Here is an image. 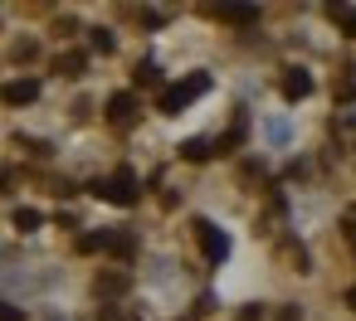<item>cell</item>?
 I'll list each match as a JSON object with an SVG mask.
<instances>
[{"label":"cell","instance_id":"obj_3","mask_svg":"<svg viewBox=\"0 0 356 321\" xmlns=\"http://www.w3.org/2000/svg\"><path fill=\"white\" fill-rule=\"evenodd\" d=\"M195 239H200V248H205L210 263H225V258H230V239H225L210 219H195Z\"/></svg>","mask_w":356,"mask_h":321},{"label":"cell","instance_id":"obj_5","mask_svg":"<svg viewBox=\"0 0 356 321\" xmlns=\"http://www.w3.org/2000/svg\"><path fill=\"white\" fill-rule=\"evenodd\" d=\"M0 97H5L10 107L34 102V97H39V83H34V78H15V83H5V88H0Z\"/></svg>","mask_w":356,"mask_h":321},{"label":"cell","instance_id":"obj_16","mask_svg":"<svg viewBox=\"0 0 356 321\" xmlns=\"http://www.w3.org/2000/svg\"><path fill=\"white\" fill-rule=\"evenodd\" d=\"M337 132H342V136H351V141H356V117H342V122H337Z\"/></svg>","mask_w":356,"mask_h":321},{"label":"cell","instance_id":"obj_7","mask_svg":"<svg viewBox=\"0 0 356 321\" xmlns=\"http://www.w3.org/2000/svg\"><path fill=\"white\" fill-rule=\"evenodd\" d=\"M132 78H137V88H157V83H162V69H157V64H151V59H142Z\"/></svg>","mask_w":356,"mask_h":321},{"label":"cell","instance_id":"obj_4","mask_svg":"<svg viewBox=\"0 0 356 321\" xmlns=\"http://www.w3.org/2000/svg\"><path fill=\"white\" fill-rule=\"evenodd\" d=\"M108 122L113 127H132L137 122V97L132 93H113L108 97Z\"/></svg>","mask_w":356,"mask_h":321},{"label":"cell","instance_id":"obj_11","mask_svg":"<svg viewBox=\"0 0 356 321\" xmlns=\"http://www.w3.org/2000/svg\"><path fill=\"white\" fill-rule=\"evenodd\" d=\"M181 156H186V160H205V156H210V141H200V136H195V141H186V146H181Z\"/></svg>","mask_w":356,"mask_h":321},{"label":"cell","instance_id":"obj_12","mask_svg":"<svg viewBox=\"0 0 356 321\" xmlns=\"http://www.w3.org/2000/svg\"><path fill=\"white\" fill-rule=\"evenodd\" d=\"M108 239H113V234H83V239H78V253H98V248H108Z\"/></svg>","mask_w":356,"mask_h":321},{"label":"cell","instance_id":"obj_6","mask_svg":"<svg viewBox=\"0 0 356 321\" xmlns=\"http://www.w3.org/2000/svg\"><path fill=\"white\" fill-rule=\"evenodd\" d=\"M308 93H313V78L302 73V69H288V73H283V97H288V102L308 97Z\"/></svg>","mask_w":356,"mask_h":321},{"label":"cell","instance_id":"obj_8","mask_svg":"<svg viewBox=\"0 0 356 321\" xmlns=\"http://www.w3.org/2000/svg\"><path fill=\"white\" fill-rule=\"evenodd\" d=\"M225 20H234V25H254V20H259V10H254V5H230Z\"/></svg>","mask_w":356,"mask_h":321},{"label":"cell","instance_id":"obj_2","mask_svg":"<svg viewBox=\"0 0 356 321\" xmlns=\"http://www.w3.org/2000/svg\"><path fill=\"white\" fill-rule=\"evenodd\" d=\"M98 195H103L108 204H137V176L118 171V176H108L103 185H98Z\"/></svg>","mask_w":356,"mask_h":321},{"label":"cell","instance_id":"obj_19","mask_svg":"<svg viewBox=\"0 0 356 321\" xmlns=\"http://www.w3.org/2000/svg\"><path fill=\"white\" fill-rule=\"evenodd\" d=\"M346 239H351V243H356V224H346Z\"/></svg>","mask_w":356,"mask_h":321},{"label":"cell","instance_id":"obj_9","mask_svg":"<svg viewBox=\"0 0 356 321\" xmlns=\"http://www.w3.org/2000/svg\"><path fill=\"white\" fill-rule=\"evenodd\" d=\"M39 219H44L39 209H15V229H25V234H30V229H39Z\"/></svg>","mask_w":356,"mask_h":321},{"label":"cell","instance_id":"obj_15","mask_svg":"<svg viewBox=\"0 0 356 321\" xmlns=\"http://www.w3.org/2000/svg\"><path fill=\"white\" fill-rule=\"evenodd\" d=\"M0 321H25V311H20V307H10L5 297H0Z\"/></svg>","mask_w":356,"mask_h":321},{"label":"cell","instance_id":"obj_10","mask_svg":"<svg viewBox=\"0 0 356 321\" xmlns=\"http://www.w3.org/2000/svg\"><path fill=\"white\" fill-rule=\"evenodd\" d=\"M59 73H64V78H78V73H83V54H64V59H59Z\"/></svg>","mask_w":356,"mask_h":321},{"label":"cell","instance_id":"obj_18","mask_svg":"<svg viewBox=\"0 0 356 321\" xmlns=\"http://www.w3.org/2000/svg\"><path fill=\"white\" fill-rule=\"evenodd\" d=\"M346 307H351V311H356V287H346Z\"/></svg>","mask_w":356,"mask_h":321},{"label":"cell","instance_id":"obj_1","mask_svg":"<svg viewBox=\"0 0 356 321\" xmlns=\"http://www.w3.org/2000/svg\"><path fill=\"white\" fill-rule=\"evenodd\" d=\"M205 88H210V78H205V73H195V78H186V83H176V88H166V93H162V112H166V117H176L181 107H186V102H195Z\"/></svg>","mask_w":356,"mask_h":321},{"label":"cell","instance_id":"obj_17","mask_svg":"<svg viewBox=\"0 0 356 321\" xmlns=\"http://www.w3.org/2000/svg\"><path fill=\"white\" fill-rule=\"evenodd\" d=\"M342 97H356V78H351V83H342Z\"/></svg>","mask_w":356,"mask_h":321},{"label":"cell","instance_id":"obj_13","mask_svg":"<svg viewBox=\"0 0 356 321\" xmlns=\"http://www.w3.org/2000/svg\"><path fill=\"white\" fill-rule=\"evenodd\" d=\"M122 287H127L122 273H103V278H98V292H122Z\"/></svg>","mask_w":356,"mask_h":321},{"label":"cell","instance_id":"obj_14","mask_svg":"<svg viewBox=\"0 0 356 321\" xmlns=\"http://www.w3.org/2000/svg\"><path fill=\"white\" fill-rule=\"evenodd\" d=\"M88 34H93L88 44H93L98 54H113V34H108V29H88Z\"/></svg>","mask_w":356,"mask_h":321}]
</instances>
